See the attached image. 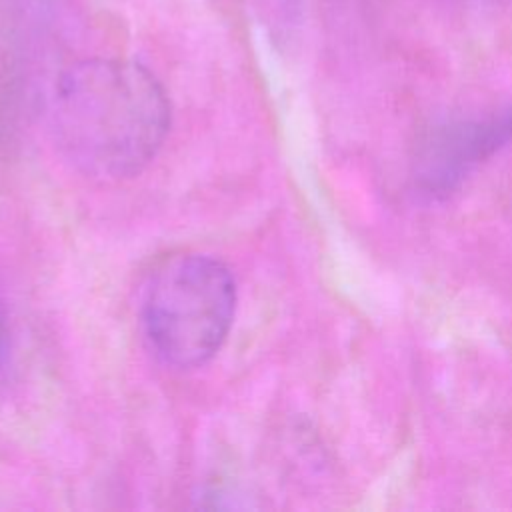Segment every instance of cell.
Segmentation results:
<instances>
[{"mask_svg":"<svg viewBox=\"0 0 512 512\" xmlns=\"http://www.w3.org/2000/svg\"><path fill=\"white\" fill-rule=\"evenodd\" d=\"M50 124L74 168L118 180L154 158L170 126V104L160 82L138 62L90 58L56 78Z\"/></svg>","mask_w":512,"mask_h":512,"instance_id":"1","label":"cell"},{"mask_svg":"<svg viewBox=\"0 0 512 512\" xmlns=\"http://www.w3.org/2000/svg\"><path fill=\"white\" fill-rule=\"evenodd\" d=\"M236 310L230 270L206 254H178L148 278L142 328L152 352L174 368H196L224 344Z\"/></svg>","mask_w":512,"mask_h":512,"instance_id":"2","label":"cell"},{"mask_svg":"<svg viewBox=\"0 0 512 512\" xmlns=\"http://www.w3.org/2000/svg\"><path fill=\"white\" fill-rule=\"evenodd\" d=\"M10 338H12V330H10V320H8V312L4 308V304L0 302V368L4 366L8 352H10Z\"/></svg>","mask_w":512,"mask_h":512,"instance_id":"4","label":"cell"},{"mask_svg":"<svg viewBox=\"0 0 512 512\" xmlns=\"http://www.w3.org/2000/svg\"><path fill=\"white\" fill-rule=\"evenodd\" d=\"M512 138V110L498 118L440 130L426 150L424 180L432 188H446L476 160Z\"/></svg>","mask_w":512,"mask_h":512,"instance_id":"3","label":"cell"}]
</instances>
